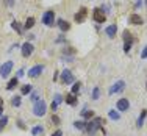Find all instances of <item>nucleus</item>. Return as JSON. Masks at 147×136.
Wrapping results in <instances>:
<instances>
[{"label": "nucleus", "mask_w": 147, "mask_h": 136, "mask_svg": "<svg viewBox=\"0 0 147 136\" xmlns=\"http://www.w3.org/2000/svg\"><path fill=\"white\" fill-rule=\"evenodd\" d=\"M102 124H105L103 117L97 116V117H92L91 121L86 122V127H85V131L88 133L89 136H94L97 133V130H100L102 128Z\"/></svg>", "instance_id": "f257e3e1"}, {"label": "nucleus", "mask_w": 147, "mask_h": 136, "mask_svg": "<svg viewBox=\"0 0 147 136\" xmlns=\"http://www.w3.org/2000/svg\"><path fill=\"white\" fill-rule=\"evenodd\" d=\"M45 113H47V103L44 102V100H39V102L34 103L33 106V114L36 117H42L45 116Z\"/></svg>", "instance_id": "f03ea898"}, {"label": "nucleus", "mask_w": 147, "mask_h": 136, "mask_svg": "<svg viewBox=\"0 0 147 136\" xmlns=\"http://www.w3.org/2000/svg\"><path fill=\"white\" fill-rule=\"evenodd\" d=\"M13 66H14V63H13V61H5V63H3V64L0 66V77H2V78H6V77L11 74Z\"/></svg>", "instance_id": "7ed1b4c3"}, {"label": "nucleus", "mask_w": 147, "mask_h": 136, "mask_svg": "<svg viewBox=\"0 0 147 136\" xmlns=\"http://www.w3.org/2000/svg\"><path fill=\"white\" fill-rule=\"evenodd\" d=\"M42 24L47 27H53L55 25V11H45L42 14Z\"/></svg>", "instance_id": "20e7f679"}, {"label": "nucleus", "mask_w": 147, "mask_h": 136, "mask_svg": "<svg viewBox=\"0 0 147 136\" xmlns=\"http://www.w3.org/2000/svg\"><path fill=\"white\" fill-rule=\"evenodd\" d=\"M33 50H34L33 44L28 42V41H27V42H24V44H22V47H20V52H22V57H24V58H28V57H31Z\"/></svg>", "instance_id": "39448f33"}, {"label": "nucleus", "mask_w": 147, "mask_h": 136, "mask_svg": "<svg viewBox=\"0 0 147 136\" xmlns=\"http://www.w3.org/2000/svg\"><path fill=\"white\" fill-rule=\"evenodd\" d=\"M61 83L63 85H71V83H74V74L69 69H64L61 72Z\"/></svg>", "instance_id": "423d86ee"}, {"label": "nucleus", "mask_w": 147, "mask_h": 136, "mask_svg": "<svg viewBox=\"0 0 147 136\" xmlns=\"http://www.w3.org/2000/svg\"><path fill=\"white\" fill-rule=\"evenodd\" d=\"M92 19L96 20L97 24H103L105 20H107V14H105V13H103L100 8H96V9L92 11Z\"/></svg>", "instance_id": "0eeeda50"}, {"label": "nucleus", "mask_w": 147, "mask_h": 136, "mask_svg": "<svg viewBox=\"0 0 147 136\" xmlns=\"http://www.w3.org/2000/svg\"><path fill=\"white\" fill-rule=\"evenodd\" d=\"M124 89H125V81H124V80H119V81H116V83H114V85L110 88L108 94H110V96H113V94L121 92V91H124Z\"/></svg>", "instance_id": "6e6552de"}, {"label": "nucleus", "mask_w": 147, "mask_h": 136, "mask_svg": "<svg viewBox=\"0 0 147 136\" xmlns=\"http://www.w3.org/2000/svg\"><path fill=\"white\" fill-rule=\"evenodd\" d=\"M86 16H88V9L83 6V8H80V11L74 16V20H75L77 24H83V22H85V19H86Z\"/></svg>", "instance_id": "1a4fd4ad"}, {"label": "nucleus", "mask_w": 147, "mask_h": 136, "mask_svg": "<svg viewBox=\"0 0 147 136\" xmlns=\"http://www.w3.org/2000/svg\"><path fill=\"white\" fill-rule=\"evenodd\" d=\"M42 72H44V66H42V64L33 66V67L28 71V77H31V78H36V77H39Z\"/></svg>", "instance_id": "9d476101"}, {"label": "nucleus", "mask_w": 147, "mask_h": 136, "mask_svg": "<svg viewBox=\"0 0 147 136\" xmlns=\"http://www.w3.org/2000/svg\"><path fill=\"white\" fill-rule=\"evenodd\" d=\"M117 111H121V113H124V111H128V108H130V102H128V99H119L117 103Z\"/></svg>", "instance_id": "9b49d317"}, {"label": "nucleus", "mask_w": 147, "mask_h": 136, "mask_svg": "<svg viewBox=\"0 0 147 136\" xmlns=\"http://www.w3.org/2000/svg\"><path fill=\"white\" fill-rule=\"evenodd\" d=\"M128 22H130L131 25H142V24H144V20H142V17L139 16V14L133 13V14H130V17H128Z\"/></svg>", "instance_id": "f8f14e48"}, {"label": "nucleus", "mask_w": 147, "mask_h": 136, "mask_svg": "<svg viewBox=\"0 0 147 136\" xmlns=\"http://www.w3.org/2000/svg\"><path fill=\"white\" fill-rule=\"evenodd\" d=\"M105 33H107V36L110 38V39L116 38V33H117V25H116V24H113V25H108L107 28H105Z\"/></svg>", "instance_id": "ddd939ff"}, {"label": "nucleus", "mask_w": 147, "mask_h": 136, "mask_svg": "<svg viewBox=\"0 0 147 136\" xmlns=\"http://www.w3.org/2000/svg\"><path fill=\"white\" fill-rule=\"evenodd\" d=\"M58 27H59V30L64 33V31H67L69 28H71V24H69L67 20H64V19H58Z\"/></svg>", "instance_id": "4468645a"}, {"label": "nucleus", "mask_w": 147, "mask_h": 136, "mask_svg": "<svg viewBox=\"0 0 147 136\" xmlns=\"http://www.w3.org/2000/svg\"><path fill=\"white\" fill-rule=\"evenodd\" d=\"M64 100H66V103H67V105H71V106H74L77 103V94H67V96L64 97Z\"/></svg>", "instance_id": "2eb2a0df"}, {"label": "nucleus", "mask_w": 147, "mask_h": 136, "mask_svg": "<svg viewBox=\"0 0 147 136\" xmlns=\"http://www.w3.org/2000/svg\"><path fill=\"white\" fill-rule=\"evenodd\" d=\"M122 38H124V44H133V36H131V33L128 30H124V33H122Z\"/></svg>", "instance_id": "dca6fc26"}, {"label": "nucleus", "mask_w": 147, "mask_h": 136, "mask_svg": "<svg viewBox=\"0 0 147 136\" xmlns=\"http://www.w3.org/2000/svg\"><path fill=\"white\" fill-rule=\"evenodd\" d=\"M146 117H147V110H142V111H141V114H139V117H138V121H136V125H138L139 128H141L142 125H144Z\"/></svg>", "instance_id": "f3484780"}, {"label": "nucleus", "mask_w": 147, "mask_h": 136, "mask_svg": "<svg viewBox=\"0 0 147 136\" xmlns=\"http://www.w3.org/2000/svg\"><path fill=\"white\" fill-rule=\"evenodd\" d=\"M17 85H19V78H17V77H14V78H11V80L8 81V85H6V89H8V91H13Z\"/></svg>", "instance_id": "a211bd4d"}, {"label": "nucleus", "mask_w": 147, "mask_h": 136, "mask_svg": "<svg viewBox=\"0 0 147 136\" xmlns=\"http://www.w3.org/2000/svg\"><path fill=\"white\" fill-rule=\"evenodd\" d=\"M44 133V127H41V125H36V127L31 128V135L33 136H39Z\"/></svg>", "instance_id": "6ab92c4d"}, {"label": "nucleus", "mask_w": 147, "mask_h": 136, "mask_svg": "<svg viewBox=\"0 0 147 136\" xmlns=\"http://www.w3.org/2000/svg\"><path fill=\"white\" fill-rule=\"evenodd\" d=\"M82 116L83 117H85V119H92V117H94V111L92 110H83L82 111Z\"/></svg>", "instance_id": "aec40b11"}, {"label": "nucleus", "mask_w": 147, "mask_h": 136, "mask_svg": "<svg viewBox=\"0 0 147 136\" xmlns=\"http://www.w3.org/2000/svg\"><path fill=\"white\" fill-rule=\"evenodd\" d=\"M31 91H33V86H31V85H25V86L20 88V94H22V96H27V94L31 92Z\"/></svg>", "instance_id": "412c9836"}, {"label": "nucleus", "mask_w": 147, "mask_h": 136, "mask_svg": "<svg viewBox=\"0 0 147 136\" xmlns=\"http://www.w3.org/2000/svg\"><path fill=\"white\" fill-rule=\"evenodd\" d=\"M34 27V17H28V19L25 20V24H24V28H33Z\"/></svg>", "instance_id": "4be33fe9"}, {"label": "nucleus", "mask_w": 147, "mask_h": 136, "mask_svg": "<svg viewBox=\"0 0 147 136\" xmlns=\"http://www.w3.org/2000/svg\"><path fill=\"white\" fill-rule=\"evenodd\" d=\"M11 27H13V28H14V30H16V31H17V33H19V34H22L24 28H22V27H20V24L17 22V20H13V22H11Z\"/></svg>", "instance_id": "5701e85b"}, {"label": "nucleus", "mask_w": 147, "mask_h": 136, "mask_svg": "<svg viewBox=\"0 0 147 136\" xmlns=\"http://www.w3.org/2000/svg\"><path fill=\"white\" fill-rule=\"evenodd\" d=\"M108 116H110V119H113V121H119L121 114H119L117 111H114V110H110L108 111Z\"/></svg>", "instance_id": "b1692460"}, {"label": "nucleus", "mask_w": 147, "mask_h": 136, "mask_svg": "<svg viewBox=\"0 0 147 136\" xmlns=\"http://www.w3.org/2000/svg\"><path fill=\"white\" fill-rule=\"evenodd\" d=\"M91 99H92V100H99L100 99V89L97 88V86L92 89V96H91Z\"/></svg>", "instance_id": "393cba45"}, {"label": "nucleus", "mask_w": 147, "mask_h": 136, "mask_svg": "<svg viewBox=\"0 0 147 136\" xmlns=\"http://www.w3.org/2000/svg\"><path fill=\"white\" fill-rule=\"evenodd\" d=\"M74 127L78 128V130H85L86 122H83V121H75V122H74Z\"/></svg>", "instance_id": "a878e982"}, {"label": "nucleus", "mask_w": 147, "mask_h": 136, "mask_svg": "<svg viewBox=\"0 0 147 136\" xmlns=\"http://www.w3.org/2000/svg\"><path fill=\"white\" fill-rule=\"evenodd\" d=\"M6 124H8V116H2L0 117V131L6 127Z\"/></svg>", "instance_id": "bb28decb"}, {"label": "nucleus", "mask_w": 147, "mask_h": 136, "mask_svg": "<svg viewBox=\"0 0 147 136\" xmlns=\"http://www.w3.org/2000/svg\"><path fill=\"white\" fill-rule=\"evenodd\" d=\"M11 105L13 106H20V96H14L11 99Z\"/></svg>", "instance_id": "cd10ccee"}, {"label": "nucleus", "mask_w": 147, "mask_h": 136, "mask_svg": "<svg viewBox=\"0 0 147 136\" xmlns=\"http://www.w3.org/2000/svg\"><path fill=\"white\" fill-rule=\"evenodd\" d=\"M80 86H82V83H80V81H74V86H72V94H78Z\"/></svg>", "instance_id": "c85d7f7f"}, {"label": "nucleus", "mask_w": 147, "mask_h": 136, "mask_svg": "<svg viewBox=\"0 0 147 136\" xmlns=\"http://www.w3.org/2000/svg\"><path fill=\"white\" fill-rule=\"evenodd\" d=\"M63 100H64V97H63L61 94H55V100H53L55 105H59V103H63Z\"/></svg>", "instance_id": "c756f323"}, {"label": "nucleus", "mask_w": 147, "mask_h": 136, "mask_svg": "<svg viewBox=\"0 0 147 136\" xmlns=\"http://www.w3.org/2000/svg\"><path fill=\"white\" fill-rule=\"evenodd\" d=\"M52 124H53V125H59V124H61V119H59L57 114H52Z\"/></svg>", "instance_id": "7c9ffc66"}, {"label": "nucleus", "mask_w": 147, "mask_h": 136, "mask_svg": "<svg viewBox=\"0 0 147 136\" xmlns=\"http://www.w3.org/2000/svg\"><path fill=\"white\" fill-rule=\"evenodd\" d=\"M31 94V100H33L34 103L39 102V92H30Z\"/></svg>", "instance_id": "2f4dec72"}, {"label": "nucleus", "mask_w": 147, "mask_h": 136, "mask_svg": "<svg viewBox=\"0 0 147 136\" xmlns=\"http://www.w3.org/2000/svg\"><path fill=\"white\" fill-rule=\"evenodd\" d=\"M100 9H102L105 14H108V13H110V5H102V8H100Z\"/></svg>", "instance_id": "473e14b6"}, {"label": "nucleus", "mask_w": 147, "mask_h": 136, "mask_svg": "<svg viewBox=\"0 0 147 136\" xmlns=\"http://www.w3.org/2000/svg\"><path fill=\"white\" fill-rule=\"evenodd\" d=\"M141 58H142V60H146V58H147V45H146L144 48H142V52H141Z\"/></svg>", "instance_id": "72a5a7b5"}, {"label": "nucleus", "mask_w": 147, "mask_h": 136, "mask_svg": "<svg viewBox=\"0 0 147 136\" xmlns=\"http://www.w3.org/2000/svg\"><path fill=\"white\" fill-rule=\"evenodd\" d=\"M130 48H131V44H124V52H125V53H128Z\"/></svg>", "instance_id": "f704fd0d"}, {"label": "nucleus", "mask_w": 147, "mask_h": 136, "mask_svg": "<svg viewBox=\"0 0 147 136\" xmlns=\"http://www.w3.org/2000/svg\"><path fill=\"white\" fill-rule=\"evenodd\" d=\"M17 125H19V128H20V130H25V125H24V122L22 121H17Z\"/></svg>", "instance_id": "c9c22d12"}, {"label": "nucleus", "mask_w": 147, "mask_h": 136, "mask_svg": "<svg viewBox=\"0 0 147 136\" xmlns=\"http://www.w3.org/2000/svg\"><path fill=\"white\" fill-rule=\"evenodd\" d=\"M2 113H3V100L0 99V117H2Z\"/></svg>", "instance_id": "e433bc0d"}, {"label": "nucleus", "mask_w": 147, "mask_h": 136, "mask_svg": "<svg viewBox=\"0 0 147 136\" xmlns=\"http://www.w3.org/2000/svg\"><path fill=\"white\" fill-rule=\"evenodd\" d=\"M52 136H63V131H61V130H57V131H55V133L52 135Z\"/></svg>", "instance_id": "4c0bfd02"}, {"label": "nucleus", "mask_w": 147, "mask_h": 136, "mask_svg": "<svg viewBox=\"0 0 147 136\" xmlns=\"http://www.w3.org/2000/svg\"><path fill=\"white\" fill-rule=\"evenodd\" d=\"M5 2H6V5H8V6H13V5H14V0H5Z\"/></svg>", "instance_id": "58836bf2"}, {"label": "nucleus", "mask_w": 147, "mask_h": 136, "mask_svg": "<svg viewBox=\"0 0 147 136\" xmlns=\"http://www.w3.org/2000/svg\"><path fill=\"white\" fill-rule=\"evenodd\" d=\"M20 77H24V71H22V69H20V71L17 72V78H20Z\"/></svg>", "instance_id": "ea45409f"}, {"label": "nucleus", "mask_w": 147, "mask_h": 136, "mask_svg": "<svg viewBox=\"0 0 147 136\" xmlns=\"http://www.w3.org/2000/svg\"><path fill=\"white\" fill-rule=\"evenodd\" d=\"M141 6V0H136V5H135V8H139Z\"/></svg>", "instance_id": "a19ab883"}, {"label": "nucleus", "mask_w": 147, "mask_h": 136, "mask_svg": "<svg viewBox=\"0 0 147 136\" xmlns=\"http://www.w3.org/2000/svg\"><path fill=\"white\" fill-rule=\"evenodd\" d=\"M146 6H147V0H146Z\"/></svg>", "instance_id": "79ce46f5"}, {"label": "nucleus", "mask_w": 147, "mask_h": 136, "mask_svg": "<svg viewBox=\"0 0 147 136\" xmlns=\"http://www.w3.org/2000/svg\"><path fill=\"white\" fill-rule=\"evenodd\" d=\"M146 88H147V83H146Z\"/></svg>", "instance_id": "37998d69"}]
</instances>
